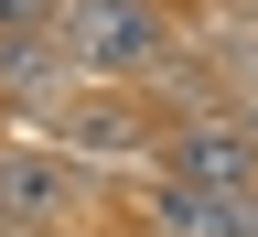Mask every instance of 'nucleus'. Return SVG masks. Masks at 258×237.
Listing matches in <instances>:
<instances>
[{"mask_svg": "<svg viewBox=\"0 0 258 237\" xmlns=\"http://www.w3.org/2000/svg\"><path fill=\"white\" fill-rule=\"evenodd\" d=\"M54 76H64L54 43H0V86H11V97H54Z\"/></svg>", "mask_w": 258, "mask_h": 237, "instance_id": "obj_5", "label": "nucleus"}, {"mask_svg": "<svg viewBox=\"0 0 258 237\" xmlns=\"http://www.w3.org/2000/svg\"><path fill=\"white\" fill-rule=\"evenodd\" d=\"M151 216H161V237H258V194H194V183H172Z\"/></svg>", "mask_w": 258, "mask_h": 237, "instance_id": "obj_3", "label": "nucleus"}, {"mask_svg": "<svg viewBox=\"0 0 258 237\" xmlns=\"http://www.w3.org/2000/svg\"><path fill=\"white\" fill-rule=\"evenodd\" d=\"M43 11H54V0H0V22H11V32H32Z\"/></svg>", "mask_w": 258, "mask_h": 237, "instance_id": "obj_7", "label": "nucleus"}, {"mask_svg": "<svg viewBox=\"0 0 258 237\" xmlns=\"http://www.w3.org/2000/svg\"><path fill=\"white\" fill-rule=\"evenodd\" d=\"M64 129H76V140H86V151H108V140H118V108H76V119H64Z\"/></svg>", "mask_w": 258, "mask_h": 237, "instance_id": "obj_6", "label": "nucleus"}, {"mask_svg": "<svg viewBox=\"0 0 258 237\" xmlns=\"http://www.w3.org/2000/svg\"><path fill=\"white\" fill-rule=\"evenodd\" d=\"M64 54L86 65V76H140L161 54V22L140 0H76V32H64Z\"/></svg>", "mask_w": 258, "mask_h": 237, "instance_id": "obj_1", "label": "nucleus"}, {"mask_svg": "<svg viewBox=\"0 0 258 237\" xmlns=\"http://www.w3.org/2000/svg\"><path fill=\"white\" fill-rule=\"evenodd\" d=\"M172 173L194 183V194H247V140L226 119H194L183 140H172Z\"/></svg>", "mask_w": 258, "mask_h": 237, "instance_id": "obj_2", "label": "nucleus"}, {"mask_svg": "<svg viewBox=\"0 0 258 237\" xmlns=\"http://www.w3.org/2000/svg\"><path fill=\"white\" fill-rule=\"evenodd\" d=\"M54 205H64V162L0 151V216H54Z\"/></svg>", "mask_w": 258, "mask_h": 237, "instance_id": "obj_4", "label": "nucleus"}]
</instances>
